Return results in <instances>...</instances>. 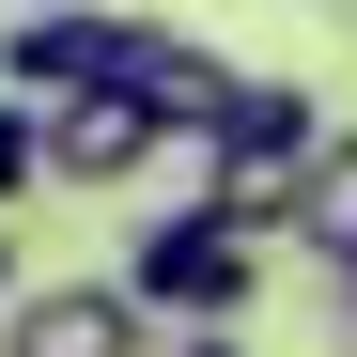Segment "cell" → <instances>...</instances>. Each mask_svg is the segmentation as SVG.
I'll list each match as a JSON object with an SVG mask.
<instances>
[{
  "label": "cell",
  "instance_id": "obj_9",
  "mask_svg": "<svg viewBox=\"0 0 357 357\" xmlns=\"http://www.w3.org/2000/svg\"><path fill=\"white\" fill-rule=\"evenodd\" d=\"M155 357H249V326H171Z\"/></svg>",
  "mask_w": 357,
  "mask_h": 357
},
{
  "label": "cell",
  "instance_id": "obj_7",
  "mask_svg": "<svg viewBox=\"0 0 357 357\" xmlns=\"http://www.w3.org/2000/svg\"><path fill=\"white\" fill-rule=\"evenodd\" d=\"M280 233H295V249H311L326 280L357 264V125H326V155L295 171V202H280Z\"/></svg>",
  "mask_w": 357,
  "mask_h": 357
},
{
  "label": "cell",
  "instance_id": "obj_10",
  "mask_svg": "<svg viewBox=\"0 0 357 357\" xmlns=\"http://www.w3.org/2000/svg\"><path fill=\"white\" fill-rule=\"evenodd\" d=\"M326 311H342V342H357V264H342V280H326Z\"/></svg>",
  "mask_w": 357,
  "mask_h": 357
},
{
  "label": "cell",
  "instance_id": "obj_8",
  "mask_svg": "<svg viewBox=\"0 0 357 357\" xmlns=\"http://www.w3.org/2000/svg\"><path fill=\"white\" fill-rule=\"evenodd\" d=\"M47 187V93H0V218Z\"/></svg>",
  "mask_w": 357,
  "mask_h": 357
},
{
  "label": "cell",
  "instance_id": "obj_2",
  "mask_svg": "<svg viewBox=\"0 0 357 357\" xmlns=\"http://www.w3.org/2000/svg\"><path fill=\"white\" fill-rule=\"evenodd\" d=\"M218 202L249 218V233H280V202H295V171L326 155V93L311 78H233V109H218Z\"/></svg>",
  "mask_w": 357,
  "mask_h": 357
},
{
  "label": "cell",
  "instance_id": "obj_6",
  "mask_svg": "<svg viewBox=\"0 0 357 357\" xmlns=\"http://www.w3.org/2000/svg\"><path fill=\"white\" fill-rule=\"evenodd\" d=\"M125 93L155 109L171 140H202L218 109H233V63H218V47H187V31H140V78H125Z\"/></svg>",
  "mask_w": 357,
  "mask_h": 357
},
{
  "label": "cell",
  "instance_id": "obj_3",
  "mask_svg": "<svg viewBox=\"0 0 357 357\" xmlns=\"http://www.w3.org/2000/svg\"><path fill=\"white\" fill-rule=\"evenodd\" d=\"M155 16H109V0H47V16L0 31V93H125Z\"/></svg>",
  "mask_w": 357,
  "mask_h": 357
},
{
  "label": "cell",
  "instance_id": "obj_1",
  "mask_svg": "<svg viewBox=\"0 0 357 357\" xmlns=\"http://www.w3.org/2000/svg\"><path fill=\"white\" fill-rule=\"evenodd\" d=\"M125 295H140L155 326H249V295H264V233L233 218V202L140 218V249H125Z\"/></svg>",
  "mask_w": 357,
  "mask_h": 357
},
{
  "label": "cell",
  "instance_id": "obj_4",
  "mask_svg": "<svg viewBox=\"0 0 357 357\" xmlns=\"http://www.w3.org/2000/svg\"><path fill=\"white\" fill-rule=\"evenodd\" d=\"M0 357H155V311L125 280H31L0 311Z\"/></svg>",
  "mask_w": 357,
  "mask_h": 357
},
{
  "label": "cell",
  "instance_id": "obj_5",
  "mask_svg": "<svg viewBox=\"0 0 357 357\" xmlns=\"http://www.w3.org/2000/svg\"><path fill=\"white\" fill-rule=\"evenodd\" d=\"M171 155V125L140 93H47V187H140Z\"/></svg>",
  "mask_w": 357,
  "mask_h": 357
}]
</instances>
